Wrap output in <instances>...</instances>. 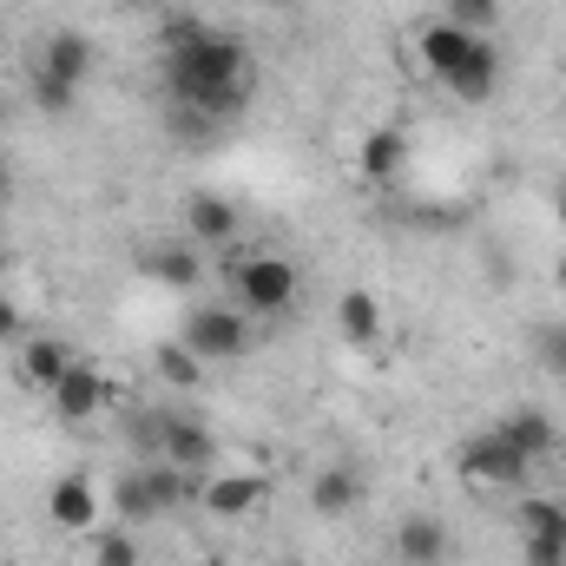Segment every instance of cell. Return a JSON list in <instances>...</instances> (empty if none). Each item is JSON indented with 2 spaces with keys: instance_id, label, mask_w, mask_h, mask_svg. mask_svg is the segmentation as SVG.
<instances>
[{
  "instance_id": "obj_5",
  "label": "cell",
  "mask_w": 566,
  "mask_h": 566,
  "mask_svg": "<svg viewBox=\"0 0 566 566\" xmlns=\"http://www.w3.org/2000/svg\"><path fill=\"white\" fill-rule=\"evenodd\" d=\"M521 560L566 566V501H547V494L521 501Z\"/></svg>"
},
{
  "instance_id": "obj_16",
  "label": "cell",
  "mask_w": 566,
  "mask_h": 566,
  "mask_svg": "<svg viewBox=\"0 0 566 566\" xmlns=\"http://www.w3.org/2000/svg\"><path fill=\"white\" fill-rule=\"evenodd\" d=\"M310 507H316L323 521L356 514V507H363V474H356V468H323V474L310 481Z\"/></svg>"
},
{
  "instance_id": "obj_30",
  "label": "cell",
  "mask_w": 566,
  "mask_h": 566,
  "mask_svg": "<svg viewBox=\"0 0 566 566\" xmlns=\"http://www.w3.org/2000/svg\"><path fill=\"white\" fill-rule=\"evenodd\" d=\"M560 296H566V264H560Z\"/></svg>"
},
{
  "instance_id": "obj_7",
  "label": "cell",
  "mask_w": 566,
  "mask_h": 566,
  "mask_svg": "<svg viewBox=\"0 0 566 566\" xmlns=\"http://www.w3.org/2000/svg\"><path fill=\"white\" fill-rule=\"evenodd\" d=\"M158 454H165L171 468H185V474H205V468L218 461V434L198 422V416H165V428H158Z\"/></svg>"
},
{
  "instance_id": "obj_9",
  "label": "cell",
  "mask_w": 566,
  "mask_h": 566,
  "mask_svg": "<svg viewBox=\"0 0 566 566\" xmlns=\"http://www.w3.org/2000/svg\"><path fill=\"white\" fill-rule=\"evenodd\" d=\"M46 396H53V409H60L66 422H93V416L106 409V396H113V389H106V376H99V369L73 363V369H66V376H60Z\"/></svg>"
},
{
  "instance_id": "obj_22",
  "label": "cell",
  "mask_w": 566,
  "mask_h": 566,
  "mask_svg": "<svg viewBox=\"0 0 566 566\" xmlns=\"http://www.w3.org/2000/svg\"><path fill=\"white\" fill-rule=\"evenodd\" d=\"M441 7V20H454V27H488V20H501V0H434Z\"/></svg>"
},
{
  "instance_id": "obj_26",
  "label": "cell",
  "mask_w": 566,
  "mask_h": 566,
  "mask_svg": "<svg viewBox=\"0 0 566 566\" xmlns=\"http://www.w3.org/2000/svg\"><path fill=\"white\" fill-rule=\"evenodd\" d=\"M0 343H20V310L0 296Z\"/></svg>"
},
{
  "instance_id": "obj_23",
  "label": "cell",
  "mask_w": 566,
  "mask_h": 566,
  "mask_svg": "<svg viewBox=\"0 0 566 566\" xmlns=\"http://www.w3.org/2000/svg\"><path fill=\"white\" fill-rule=\"evenodd\" d=\"M534 356L547 363V376H560L566 382V323H547V329L534 336Z\"/></svg>"
},
{
  "instance_id": "obj_24",
  "label": "cell",
  "mask_w": 566,
  "mask_h": 566,
  "mask_svg": "<svg viewBox=\"0 0 566 566\" xmlns=\"http://www.w3.org/2000/svg\"><path fill=\"white\" fill-rule=\"evenodd\" d=\"M93 566H139L133 534H99V541H93Z\"/></svg>"
},
{
  "instance_id": "obj_21",
  "label": "cell",
  "mask_w": 566,
  "mask_h": 566,
  "mask_svg": "<svg viewBox=\"0 0 566 566\" xmlns=\"http://www.w3.org/2000/svg\"><path fill=\"white\" fill-rule=\"evenodd\" d=\"M158 376H165L171 389H198V376H205V363H198V356H191L185 343H165V349H158Z\"/></svg>"
},
{
  "instance_id": "obj_29",
  "label": "cell",
  "mask_w": 566,
  "mask_h": 566,
  "mask_svg": "<svg viewBox=\"0 0 566 566\" xmlns=\"http://www.w3.org/2000/svg\"><path fill=\"white\" fill-rule=\"evenodd\" d=\"M560 224H566V191H560Z\"/></svg>"
},
{
  "instance_id": "obj_12",
  "label": "cell",
  "mask_w": 566,
  "mask_h": 566,
  "mask_svg": "<svg viewBox=\"0 0 566 566\" xmlns=\"http://www.w3.org/2000/svg\"><path fill=\"white\" fill-rule=\"evenodd\" d=\"M448 527L434 521V514H409L402 527H396V560L402 566H448Z\"/></svg>"
},
{
  "instance_id": "obj_28",
  "label": "cell",
  "mask_w": 566,
  "mask_h": 566,
  "mask_svg": "<svg viewBox=\"0 0 566 566\" xmlns=\"http://www.w3.org/2000/svg\"><path fill=\"white\" fill-rule=\"evenodd\" d=\"M0 133H7V99H0Z\"/></svg>"
},
{
  "instance_id": "obj_25",
  "label": "cell",
  "mask_w": 566,
  "mask_h": 566,
  "mask_svg": "<svg viewBox=\"0 0 566 566\" xmlns=\"http://www.w3.org/2000/svg\"><path fill=\"white\" fill-rule=\"evenodd\" d=\"M73 99H80V93H66L60 80H46V73H33V106H40V113H73Z\"/></svg>"
},
{
  "instance_id": "obj_1",
  "label": "cell",
  "mask_w": 566,
  "mask_h": 566,
  "mask_svg": "<svg viewBox=\"0 0 566 566\" xmlns=\"http://www.w3.org/2000/svg\"><path fill=\"white\" fill-rule=\"evenodd\" d=\"M251 46L238 33H211L198 13L165 20V93L185 113V133H211L251 106Z\"/></svg>"
},
{
  "instance_id": "obj_6",
  "label": "cell",
  "mask_w": 566,
  "mask_h": 566,
  "mask_svg": "<svg viewBox=\"0 0 566 566\" xmlns=\"http://www.w3.org/2000/svg\"><path fill=\"white\" fill-rule=\"evenodd\" d=\"M416 46H422V66L434 73V80H454V73H461V66H468L488 40H481L474 27H454V20H428Z\"/></svg>"
},
{
  "instance_id": "obj_3",
  "label": "cell",
  "mask_w": 566,
  "mask_h": 566,
  "mask_svg": "<svg viewBox=\"0 0 566 566\" xmlns=\"http://www.w3.org/2000/svg\"><path fill=\"white\" fill-rule=\"evenodd\" d=\"M527 474H534V461L514 454L494 428L474 434V441H461V481H468V488H481V494H507V488H521Z\"/></svg>"
},
{
  "instance_id": "obj_8",
  "label": "cell",
  "mask_w": 566,
  "mask_h": 566,
  "mask_svg": "<svg viewBox=\"0 0 566 566\" xmlns=\"http://www.w3.org/2000/svg\"><path fill=\"white\" fill-rule=\"evenodd\" d=\"M33 73H46V80H60L66 93H80L86 86V73H93V40L86 33H53L46 46H40V60H33Z\"/></svg>"
},
{
  "instance_id": "obj_4",
  "label": "cell",
  "mask_w": 566,
  "mask_h": 566,
  "mask_svg": "<svg viewBox=\"0 0 566 566\" xmlns=\"http://www.w3.org/2000/svg\"><path fill=\"white\" fill-rule=\"evenodd\" d=\"M198 363H231V356H244L251 349V323L238 316V310H191V323H185V336H178Z\"/></svg>"
},
{
  "instance_id": "obj_11",
  "label": "cell",
  "mask_w": 566,
  "mask_h": 566,
  "mask_svg": "<svg viewBox=\"0 0 566 566\" xmlns=\"http://www.w3.org/2000/svg\"><path fill=\"white\" fill-rule=\"evenodd\" d=\"M494 434H501L514 454H527V461H547V454L560 448V422H554L547 409H514L507 422H494Z\"/></svg>"
},
{
  "instance_id": "obj_18",
  "label": "cell",
  "mask_w": 566,
  "mask_h": 566,
  "mask_svg": "<svg viewBox=\"0 0 566 566\" xmlns=\"http://www.w3.org/2000/svg\"><path fill=\"white\" fill-rule=\"evenodd\" d=\"M441 86H448L454 99H468V106L494 99V86H501V53H494V40H488V46H481V53H474V60H468L454 80H441Z\"/></svg>"
},
{
  "instance_id": "obj_27",
  "label": "cell",
  "mask_w": 566,
  "mask_h": 566,
  "mask_svg": "<svg viewBox=\"0 0 566 566\" xmlns=\"http://www.w3.org/2000/svg\"><path fill=\"white\" fill-rule=\"evenodd\" d=\"M7 198H13V165L0 158V205H7Z\"/></svg>"
},
{
  "instance_id": "obj_17",
  "label": "cell",
  "mask_w": 566,
  "mask_h": 566,
  "mask_svg": "<svg viewBox=\"0 0 566 566\" xmlns=\"http://www.w3.org/2000/svg\"><path fill=\"white\" fill-rule=\"evenodd\" d=\"M66 369H73V349H66L60 336H27V343H20V376H27L33 389H53Z\"/></svg>"
},
{
  "instance_id": "obj_10",
  "label": "cell",
  "mask_w": 566,
  "mask_h": 566,
  "mask_svg": "<svg viewBox=\"0 0 566 566\" xmlns=\"http://www.w3.org/2000/svg\"><path fill=\"white\" fill-rule=\"evenodd\" d=\"M46 514H53V527H66V534H93V521H99L93 481H86V474H60L53 494H46Z\"/></svg>"
},
{
  "instance_id": "obj_20",
  "label": "cell",
  "mask_w": 566,
  "mask_h": 566,
  "mask_svg": "<svg viewBox=\"0 0 566 566\" xmlns=\"http://www.w3.org/2000/svg\"><path fill=\"white\" fill-rule=\"evenodd\" d=\"M402 158H409V145L396 126H376L369 139H363V178H376V185H389L396 171H402Z\"/></svg>"
},
{
  "instance_id": "obj_2",
  "label": "cell",
  "mask_w": 566,
  "mask_h": 566,
  "mask_svg": "<svg viewBox=\"0 0 566 566\" xmlns=\"http://www.w3.org/2000/svg\"><path fill=\"white\" fill-rule=\"evenodd\" d=\"M231 290L251 316H283L296 303V264L290 258H238L231 264Z\"/></svg>"
},
{
  "instance_id": "obj_14",
  "label": "cell",
  "mask_w": 566,
  "mask_h": 566,
  "mask_svg": "<svg viewBox=\"0 0 566 566\" xmlns=\"http://www.w3.org/2000/svg\"><path fill=\"white\" fill-rule=\"evenodd\" d=\"M185 231H191L198 244H231V238H238V205L218 198V191H198V198L185 205Z\"/></svg>"
},
{
  "instance_id": "obj_32",
  "label": "cell",
  "mask_w": 566,
  "mask_h": 566,
  "mask_svg": "<svg viewBox=\"0 0 566 566\" xmlns=\"http://www.w3.org/2000/svg\"><path fill=\"white\" fill-rule=\"evenodd\" d=\"M264 7H283V0H264Z\"/></svg>"
},
{
  "instance_id": "obj_19",
  "label": "cell",
  "mask_w": 566,
  "mask_h": 566,
  "mask_svg": "<svg viewBox=\"0 0 566 566\" xmlns=\"http://www.w3.org/2000/svg\"><path fill=\"white\" fill-rule=\"evenodd\" d=\"M145 271L158 283H171V290H198L205 283V258L191 244H158V251H145Z\"/></svg>"
},
{
  "instance_id": "obj_15",
  "label": "cell",
  "mask_w": 566,
  "mask_h": 566,
  "mask_svg": "<svg viewBox=\"0 0 566 566\" xmlns=\"http://www.w3.org/2000/svg\"><path fill=\"white\" fill-rule=\"evenodd\" d=\"M336 336L356 343V349H369V343L382 336V303H376L369 290H343V296H336Z\"/></svg>"
},
{
  "instance_id": "obj_31",
  "label": "cell",
  "mask_w": 566,
  "mask_h": 566,
  "mask_svg": "<svg viewBox=\"0 0 566 566\" xmlns=\"http://www.w3.org/2000/svg\"><path fill=\"white\" fill-rule=\"evenodd\" d=\"M0 271H7V244H0Z\"/></svg>"
},
{
  "instance_id": "obj_13",
  "label": "cell",
  "mask_w": 566,
  "mask_h": 566,
  "mask_svg": "<svg viewBox=\"0 0 566 566\" xmlns=\"http://www.w3.org/2000/svg\"><path fill=\"white\" fill-rule=\"evenodd\" d=\"M264 501V481L258 474H211L205 488H198V507H211L218 521H238V514H251Z\"/></svg>"
}]
</instances>
